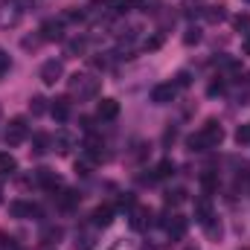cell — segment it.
I'll return each mask as SVG.
<instances>
[{
	"instance_id": "obj_20",
	"label": "cell",
	"mask_w": 250,
	"mask_h": 250,
	"mask_svg": "<svg viewBox=\"0 0 250 250\" xmlns=\"http://www.w3.org/2000/svg\"><path fill=\"white\" fill-rule=\"evenodd\" d=\"M175 175V163L172 160H163V163H157V169H154V178L157 181H163V178H172Z\"/></svg>"
},
{
	"instance_id": "obj_14",
	"label": "cell",
	"mask_w": 250,
	"mask_h": 250,
	"mask_svg": "<svg viewBox=\"0 0 250 250\" xmlns=\"http://www.w3.org/2000/svg\"><path fill=\"white\" fill-rule=\"evenodd\" d=\"M9 212L15 218H29V215H35V207L32 204H23V201H12L9 204Z\"/></svg>"
},
{
	"instance_id": "obj_29",
	"label": "cell",
	"mask_w": 250,
	"mask_h": 250,
	"mask_svg": "<svg viewBox=\"0 0 250 250\" xmlns=\"http://www.w3.org/2000/svg\"><path fill=\"white\" fill-rule=\"evenodd\" d=\"M108 250H137V245H134L131 239H117V242H114Z\"/></svg>"
},
{
	"instance_id": "obj_44",
	"label": "cell",
	"mask_w": 250,
	"mask_h": 250,
	"mask_svg": "<svg viewBox=\"0 0 250 250\" xmlns=\"http://www.w3.org/2000/svg\"><path fill=\"white\" fill-rule=\"evenodd\" d=\"M245 250H248V248H245Z\"/></svg>"
},
{
	"instance_id": "obj_33",
	"label": "cell",
	"mask_w": 250,
	"mask_h": 250,
	"mask_svg": "<svg viewBox=\"0 0 250 250\" xmlns=\"http://www.w3.org/2000/svg\"><path fill=\"white\" fill-rule=\"evenodd\" d=\"M160 44H163V35H154V38H148V41H146V50H157Z\"/></svg>"
},
{
	"instance_id": "obj_32",
	"label": "cell",
	"mask_w": 250,
	"mask_h": 250,
	"mask_svg": "<svg viewBox=\"0 0 250 250\" xmlns=\"http://www.w3.org/2000/svg\"><path fill=\"white\" fill-rule=\"evenodd\" d=\"M201 41V32L198 29H189L187 35H184V44H198Z\"/></svg>"
},
{
	"instance_id": "obj_19",
	"label": "cell",
	"mask_w": 250,
	"mask_h": 250,
	"mask_svg": "<svg viewBox=\"0 0 250 250\" xmlns=\"http://www.w3.org/2000/svg\"><path fill=\"white\" fill-rule=\"evenodd\" d=\"M93 166H96V160H93L90 154H82V157L76 160V172H79V175H90Z\"/></svg>"
},
{
	"instance_id": "obj_34",
	"label": "cell",
	"mask_w": 250,
	"mask_h": 250,
	"mask_svg": "<svg viewBox=\"0 0 250 250\" xmlns=\"http://www.w3.org/2000/svg\"><path fill=\"white\" fill-rule=\"evenodd\" d=\"M0 245H3L0 250H21V245H18V242H12V239H3V236H0Z\"/></svg>"
},
{
	"instance_id": "obj_5",
	"label": "cell",
	"mask_w": 250,
	"mask_h": 250,
	"mask_svg": "<svg viewBox=\"0 0 250 250\" xmlns=\"http://www.w3.org/2000/svg\"><path fill=\"white\" fill-rule=\"evenodd\" d=\"M175 93H178V87H175L172 82L154 84V87H151V102H154V105H169V102L175 99Z\"/></svg>"
},
{
	"instance_id": "obj_36",
	"label": "cell",
	"mask_w": 250,
	"mask_h": 250,
	"mask_svg": "<svg viewBox=\"0 0 250 250\" xmlns=\"http://www.w3.org/2000/svg\"><path fill=\"white\" fill-rule=\"evenodd\" d=\"M44 38H23V50H35Z\"/></svg>"
},
{
	"instance_id": "obj_24",
	"label": "cell",
	"mask_w": 250,
	"mask_h": 250,
	"mask_svg": "<svg viewBox=\"0 0 250 250\" xmlns=\"http://www.w3.org/2000/svg\"><path fill=\"white\" fill-rule=\"evenodd\" d=\"M84 50H87V41L84 38H76V41L67 44V56H82Z\"/></svg>"
},
{
	"instance_id": "obj_39",
	"label": "cell",
	"mask_w": 250,
	"mask_h": 250,
	"mask_svg": "<svg viewBox=\"0 0 250 250\" xmlns=\"http://www.w3.org/2000/svg\"><path fill=\"white\" fill-rule=\"evenodd\" d=\"M120 204H123V207H134V195H123Z\"/></svg>"
},
{
	"instance_id": "obj_4",
	"label": "cell",
	"mask_w": 250,
	"mask_h": 250,
	"mask_svg": "<svg viewBox=\"0 0 250 250\" xmlns=\"http://www.w3.org/2000/svg\"><path fill=\"white\" fill-rule=\"evenodd\" d=\"M21 21H23V9H21L18 3L6 0V3L0 6V29H12V26H18Z\"/></svg>"
},
{
	"instance_id": "obj_12",
	"label": "cell",
	"mask_w": 250,
	"mask_h": 250,
	"mask_svg": "<svg viewBox=\"0 0 250 250\" xmlns=\"http://www.w3.org/2000/svg\"><path fill=\"white\" fill-rule=\"evenodd\" d=\"M73 146H76V140H73L70 131H56V137H53V148H56L59 154H70Z\"/></svg>"
},
{
	"instance_id": "obj_40",
	"label": "cell",
	"mask_w": 250,
	"mask_h": 250,
	"mask_svg": "<svg viewBox=\"0 0 250 250\" xmlns=\"http://www.w3.org/2000/svg\"><path fill=\"white\" fill-rule=\"evenodd\" d=\"M12 3H18L21 9H29V6H32V3H38V0H12Z\"/></svg>"
},
{
	"instance_id": "obj_6",
	"label": "cell",
	"mask_w": 250,
	"mask_h": 250,
	"mask_svg": "<svg viewBox=\"0 0 250 250\" xmlns=\"http://www.w3.org/2000/svg\"><path fill=\"white\" fill-rule=\"evenodd\" d=\"M41 38L44 41H62L64 38V21L62 18H50L41 23Z\"/></svg>"
},
{
	"instance_id": "obj_23",
	"label": "cell",
	"mask_w": 250,
	"mask_h": 250,
	"mask_svg": "<svg viewBox=\"0 0 250 250\" xmlns=\"http://www.w3.org/2000/svg\"><path fill=\"white\" fill-rule=\"evenodd\" d=\"M224 3H218V6H207V21H212V23H218V21H224Z\"/></svg>"
},
{
	"instance_id": "obj_30",
	"label": "cell",
	"mask_w": 250,
	"mask_h": 250,
	"mask_svg": "<svg viewBox=\"0 0 250 250\" xmlns=\"http://www.w3.org/2000/svg\"><path fill=\"white\" fill-rule=\"evenodd\" d=\"M160 6V0H137V9H143V12H154Z\"/></svg>"
},
{
	"instance_id": "obj_21",
	"label": "cell",
	"mask_w": 250,
	"mask_h": 250,
	"mask_svg": "<svg viewBox=\"0 0 250 250\" xmlns=\"http://www.w3.org/2000/svg\"><path fill=\"white\" fill-rule=\"evenodd\" d=\"M79 198H82L79 192H73V189H64L62 198H59V204H62L64 209H70V207H76V204H79Z\"/></svg>"
},
{
	"instance_id": "obj_31",
	"label": "cell",
	"mask_w": 250,
	"mask_h": 250,
	"mask_svg": "<svg viewBox=\"0 0 250 250\" xmlns=\"http://www.w3.org/2000/svg\"><path fill=\"white\" fill-rule=\"evenodd\" d=\"M184 195H187L184 189H178V192H169V195H166V204H181V201H184Z\"/></svg>"
},
{
	"instance_id": "obj_22",
	"label": "cell",
	"mask_w": 250,
	"mask_h": 250,
	"mask_svg": "<svg viewBox=\"0 0 250 250\" xmlns=\"http://www.w3.org/2000/svg\"><path fill=\"white\" fill-rule=\"evenodd\" d=\"M29 111H32V117L47 114V99H44V96H32V99H29Z\"/></svg>"
},
{
	"instance_id": "obj_26",
	"label": "cell",
	"mask_w": 250,
	"mask_h": 250,
	"mask_svg": "<svg viewBox=\"0 0 250 250\" xmlns=\"http://www.w3.org/2000/svg\"><path fill=\"white\" fill-rule=\"evenodd\" d=\"M201 187L207 189V192H212V189L218 187V178H215L212 172H204V175H201Z\"/></svg>"
},
{
	"instance_id": "obj_35",
	"label": "cell",
	"mask_w": 250,
	"mask_h": 250,
	"mask_svg": "<svg viewBox=\"0 0 250 250\" xmlns=\"http://www.w3.org/2000/svg\"><path fill=\"white\" fill-rule=\"evenodd\" d=\"M233 23H236V29H245V26H250V15H239Z\"/></svg>"
},
{
	"instance_id": "obj_18",
	"label": "cell",
	"mask_w": 250,
	"mask_h": 250,
	"mask_svg": "<svg viewBox=\"0 0 250 250\" xmlns=\"http://www.w3.org/2000/svg\"><path fill=\"white\" fill-rule=\"evenodd\" d=\"M134 3H137V0H108V9H111L114 15H125L128 9H134Z\"/></svg>"
},
{
	"instance_id": "obj_8",
	"label": "cell",
	"mask_w": 250,
	"mask_h": 250,
	"mask_svg": "<svg viewBox=\"0 0 250 250\" xmlns=\"http://www.w3.org/2000/svg\"><path fill=\"white\" fill-rule=\"evenodd\" d=\"M117 114H120V102H117V99H99V105H96V117H99L102 123L117 120Z\"/></svg>"
},
{
	"instance_id": "obj_37",
	"label": "cell",
	"mask_w": 250,
	"mask_h": 250,
	"mask_svg": "<svg viewBox=\"0 0 250 250\" xmlns=\"http://www.w3.org/2000/svg\"><path fill=\"white\" fill-rule=\"evenodd\" d=\"M221 90H224V84H221V82H212V84H209V90H207V93H209V96H218V93H221Z\"/></svg>"
},
{
	"instance_id": "obj_3",
	"label": "cell",
	"mask_w": 250,
	"mask_h": 250,
	"mask_svg": "<svg viewBox=\"0 0 250 250\" xmlns=\"http://www.w3.org/2000/svg\"><path fill=\"white\" fill-rule=\"evenodd\" d=\"M26 134H29V125H26V120L23 117H15V120H9V125H6V143L9 146H21L23 140H26Z\"/></svg>"
},
{
	"instance_id": "obj_17",
	"label": "cell",
	"mask_w": 250,
	"mask_h": 250,
	"mask_svg": "<svg viewBox=\"0 0 250 250\" xmlns=\"http://www.w3.org/2000/svg\"><path fill=\"white\" fill-rule=\"evenodd\" d=\"M15 169H18V160H15L9 151H0V178L15 175Z\"/></svg>"
},
{
	"instance_id": "obj_1",
	"label": "cell",
	"mask_w": 250,
	"mask_h": 250,
	"mask_svg": "<svg viewBox=\"0 0 250 250\" xmlns=\"http://www.w3.org/2000/svg\"><path fill=\"white\" fill-rule=\"evenodd\" d=\"M221 140H224V128L215 123V120H207V123L201 125V131L192 134L187 143H189L192 151H209V148L221 146Z\"/></svg>"
},
{
	"instance_id": "obj_41",
	"label": "cell",
	"mask_w": 250,
	"mask_h": 250,
	"mask_svg": "<svg viewBox=\"0 0 250 250\" xmlns=\"http://www.w3.org/2000/svg\"><path fill=\"white\" fill-rule=\"evenodd\" d=\"M242 47H245V53H248V56H250V38H248V41H245V44H242Z\"/></svg>"
},
{
	"instance_id": "obj_25",
	"label": "cell",
	"mask_w": 250,
	"mask_h": 250,
	"mask_svg": "<svg viewBox=\"0 0 250 250\" xmlns=\"http://www.w3.org/2000/svg\"><path fill=\"white\" fill-rule=\"evenodd\" d=\"M50 146H53V140H50L47 134H35V154H44V151H50Z\"/></svg>"
},
{
	"instance_id": "obj_15",
	"label": "cell",
	"mask_w": 250,
	"mask_h": 250,
	"mask_svg": "<svg viewBox=\"0 0 250 250\" xmlns=\"http://www.w3.org/2000/svg\"><path fill=\"white\" fill-rule=\"evenodd\" d=\"M111 221H114V209L111 207H96L93 209V224L96 227H108Z\"/></svg>"
},
{
	"instance_id": "obj_7",
	"label": "cell",
	"mask_w": 250,
	"mask_h": 250,
	"mask_svg": "<svg viewBox=\"0 0 250 250\" xmlns=\"http://www.w3.org/2000/svg\"><path fill=\"white\" fill-rule=\"evenodd\" d=\"M62 76H64L62 62H56V59H53V62H44V67H41V82H44V84H56Z\"/></svg>"
},
{
	"instance_id": "obj_16",
	"label": "cell",
	"mask_w": 250,
	"mask_h": 250,
	"mask_svg": "<svg viewBox=\"0 0 250 250\" xmlns=\"http://www.w3.org/2000/svg\"><path fill=\"white\" fill-rule=\"evenodd\" d=\"M166 233H169L172 239H181V236L187 233V218H184V215H175V218L166 224Z\"/></svg>"
},
{
	"instance_id": "obj_10",
	"label": "cell",
	"mask_w": 250,
	"mask_h": 250,
	"mask_svg": "<svg viewBox=\"0 0 250 250\" xmlns=\"http://www.w3.org/2000/svg\"><path fill=\"white\" fill-rule=\"evenodd\" d=\"M131 227H134V230L151 227V209H148V207H134V212H131Z\"/></svg>"
},
{
	"instance_id": "obj_38",
	"label": "cell",
	"mask_w": 250,
	"mask_h": 250,
	"mask_svg": "<svg viewBox=\"0 0 250 250\" xmlns=\"http://www.w3.org/2000/svg\"><path fill=\"white\" fill-rule=\"evenodd\" d=\"M178 84H181V87H187V84H189V73H187V70H184V73H178Z\"/></svg>"
},
{
	"instance_id": "obj_42",
	"label": "cell",
	"mask_w": 250,
	"mask_h": 250,
	"mask_svg": "<svg viewBox=\"0 0 250 250\" xmlns=\"http://www.w3.org/2000/svg\"><path fill=\"white\" fill-rule=\"evenodd\" d=\"M0 198H3V189H0Z\"/></svg>"
},
{
	"instance_id": "obj_11",
	"label": "cell",
	"mask_w": 250,
	"mask_h": 250,
	"mask_svg": "<svg viewBox=\"0 0 250 250\" xmlns=\"http://www.w3.org/2000/svg\"><path fill=\"white\" fill-rule=\"evenodd\" d=\"M70 111H73V108H70V99H67V96L56 99V102L50 105V114H53L56 123H67V120H70Z\"/></svg>"
},
{
	"instance_id": "obj_2",
	"label": "cell",
	"mask_w": 250,
	"mask_h": 250,
	"mask_svg": "<svg viewBox=\"0 0 250 250\" xmlns=\"http://www.w3.org/2000/svg\"><path fill=\"white\" fill-rule=\"evenodd\" d=\"M96 90H99V79H93V76H82V73L70 76V93H79V96H96Z\"/></svg>"
},
{
	"instance_id": "obj_9",
	"label": "cell",
	"mask_w": 250,
	"mask_h": 250,
	"mask_svg": "<svg viewBox=\"0 0 250 250\" xmlns=\"http://www.w3.org/2000/svg\"><path fill=\"white\" fill-rule=\"evenodd\" d=\"M195 218H198V224H212V201L209 198H198L195 201Z\"/></svg>"
},
{
	"instance_id": "obj_28",
	"label": "cell",
	"mask_w": 250,
	"mask_h": 250,
	"mask_svg": "<svg viewBox=\"0 0 250 250\" xmlns=\"http://www.w3.org/2000/svg\"><path fill=\"white\" fill-rule=\"evenodd\" d=\"M9 67H12V59H9V53H6V50L0 47V79H3L6 73H9Z\"/></svg>"
},
{
	"instance_id": "obj_13",
	"label": "cell",
	"mask_w": 250,
	"mask_h": 250,
	"mask_svg": "<svg viewBox=\"0 0 250 250\" xmlns=\"http://www.w3.org/2000/svg\"><path fill=\"white\" fill-rule=\"evenodd\" d=\"M38 184L44 189H50V192H56V189H62V178L50 169H38Z\"/></svg>"
},
{
	"instance_id": "obj_43",
	"label": "cell",
	"mask_w": 250,
	"mask_h": 250,
	"mask_svg": "<svg viewBox=\"0 0 250 250\" xmlns=\"http://www.w3.org/2000/svg\"><path fill=\"white\" fill-rule=\"evenodd\" d=\"M248 3H250V0H248Z\"/></svg>"
},
{
	"instance_id": "obj_27",
	"label": "cell",
	"mask_w": 250,
	"mask_h": 250,
	"mask_svg": "<svg viewBox=\"0 0 250 250\" xmlns=\"http://www.w3.org/2000/svg\"><path fill=\"white\" fill-rule=\"evenodd\" d=\"M236 143H239V146H248V143H250V123L242 125V128L236 131Z\"/></svg>"
}]
</instances>
